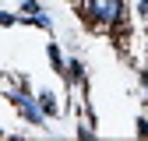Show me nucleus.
<instances>
[{
  "label": "nucleus",
  "instance_id": "obj_1",
  "mask_svg": "<svg viewBox=\"0 0 148 141\" xmlns=\"http://www.w3.org/2000/svg\"><path fill=\"white\" fill-rule=\"evenodd\" d=\"M88 11H92L95 21L113 25V21H120V14H123V0H88Z\"/></svg>",
  "mask_w": 148,
  "mask_h": 141
},
{
  "label": "nucleus",
  "instance_id": "obj_2",
  "mask_svg": "<svg viewBox=\"0 0 148 141\" xmlns=\"http://www.w3.org/2000/svg\"><path fill=\"white\" fill-rule=\"evenodd\" d=\"M14 106H18V110H21V113H25V116H28L32 123H42V120H46V113H42V106H35V102H32L28 95H21V92L14 95Z\"/></svg>",
  "mask_w": 148,
  "mask_h": 141
},
{
  "label": "nucleus",
  "instance_id": "obj_3",
  "mask_svg": "<svg viewBox=\"0 0 148 141\" xmlns=\"http://www.w3.org/2000/svg\"><path fill=\"white\" fill-rule=\"evenodd\" d=\"M39 106H42V113H57V99H53V92H42L39 95Z\"/></svg>",
  "mask_w": 148,
  "mask_h": 141
},
{
  "label": "nucleus",
  "instance_id": "obj_4",
  "mask_svg": "<svg viewBox=\"0 0 148 141\" xmlns=\"http://www.w3.org/2000/svg\"><path fill=\"white\" fill-rule=\"evenodd\" d=\"M138 131H141V134L148 138V120H138Z\"/></svg>",
  "mask_w": 148,
  "mask_h": 141
},
{
  "label": "nucleus",
  "instance_id": "obj_5",
  "mask_svg": "<svg viewBox=\"0 0 148 141\" xmlns=\"http://www.w3.org/2000/svg\"><path fill=\"white\" fill-rule=\"evenodd\" d=\"M141 11H145V14H148V0H141Z\"/></svg>",
  "mask_w": 148,
  "mask_h": 141
}]
</instances>
